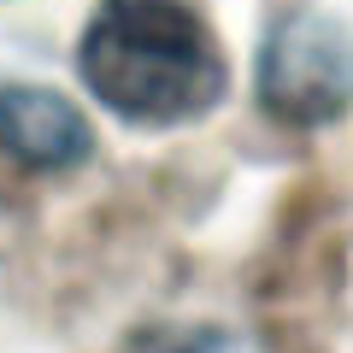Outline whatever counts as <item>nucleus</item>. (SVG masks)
Returning a JSON list of instances; mask_svg holds the SVG:
<instances>
[{
    "label": "nucleus",
    "instance_id": "4",
    "mask_svg": "<svg viewBox=\"0 0 353 353\" xmlns=\"http://www.w3.org/2000/svg\"><path fill=\"white\" fill-rule=\"evenodd\" d=\"M124 353H236L218 324H148L130 336Z\"/></svg>",
    "mask_w": 353,
    "mask_h": 353
},
{
    "label": "nucleus",
    "instance_id": "3",
    "mask_svg": "<svg viewBox=\"0 0 353 353\" xmlns=\"http://www.w3.org/2000/svg\"><path fill=\"white\" fill-rule=\"evenodd\" d=\"M0 153L24 171H71L94 153V124L59 88L0 77Z\"/></svg>",
    "mask_w": 353,
    "mask_h": 353
},
{
    "label": "nucleus",
    "instance_id": "2",
    "mask_svg": "<svg viewBox=\"0 0 353 353\" xmlns=\"http://www.w3.org/2000/svg\"><path fill=\"white\" fill-rule=\"evenodd\" d=\"M253 94L283 130H330L353 112V24L336 12H289L253 59Z\"/></svg>",
    "mask_w": 353,
    "mask_h": 353
},
{
    "label": "nucleus",
    "instance_id": "1",
    "mask_svg": "<svg viewBox=\"0 0 353 353\" xmlns=\"http://www.w3.org/2000/svg\"><path fill=\"white\" fill-rule=\"evenodd\" d=\"M71 65L130 130L201 124L230 94V53L189 0H94Z\"/></svg>",
    "mask_w": 353,
    "mask_h": 353
}]
</instances>
